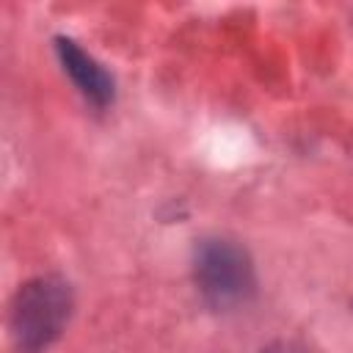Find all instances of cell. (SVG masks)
I'll list each match as a JSON object with an SVG mask.
<instances>
[{
  "instance_id": "1",
  "label": "cell",
  "mask_w": 353,
  "mask_h": 353,
  "mask_svg": "<svg viewBox=\"0 0 353 353\" xmlns=\"http://www.w3.org/2000/svg\"><path fill=\"white\" fill-rule=\"evenodd\" d=\"M74 309V295L61 276H36L25 281L11 301V339L19 353H41L61 339Z\"/></svg>"
},
{
  "instance_id": "3",
  "label": "cell",
  "mask_w": 353,
  "mask_h": 353,
  "mask_svg": "<svg viewBox=\"0 0 353 353\" xmlns=\"http://www.w3.org/2000/svg\"><path fill=\"white\" fill-rule=\"evenodd\" d=\"M52 44H55V55H58L63 72L69 74V80L74 83V88L97 110H105L108 105H113V99H116V80H113V74L94 55H88L74 39H69V36H55Z\"/></svg>"
},
{
  "instance_id": "2",
  "label": "cell",
  "mask_w": 353,
  "mask_h": 353,
  "mask_svg": "<svg viewBox=\"0 0 353 353\" xmlns=\"http://www.w3.org/2000/svg\"><path fill=\"white\" fill-rule=\"evenodd\" d=\"M193 281L212 312H234L256 295L251 254L229 237H201L196 243Z\"/></svg>"
},
{
  "instance_id": "4",
  "label": "cell",
  "mask_w": 353,
  "mask_h": 353,
  "mask_svg": "<svg viewBox=\"0 0 353 353\" xmlns=\"http://www.w3.org/2000/svg\"><path fill=\"white\" fill-rule=\"evenodd\" d=\"M259 353H301V350L292 347V345H268V347H262Z\"/></svg>"
}]
</instances>
